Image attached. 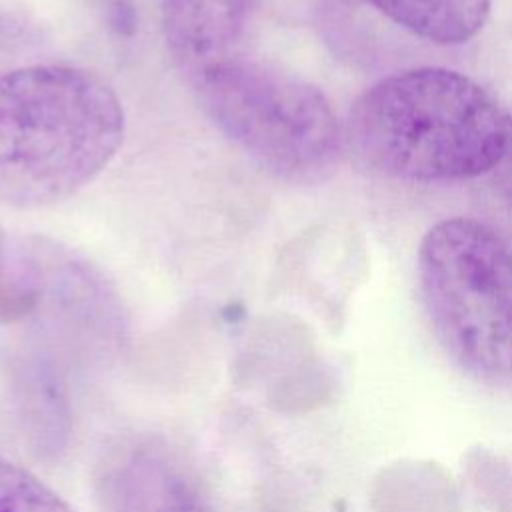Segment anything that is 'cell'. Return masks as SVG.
I'll return each mask as SVG.
<instances>
[{
    "label": "cell",
    "mask_w": 512,
    "mask_h": 512,
    "mask_svg": "<svg viewBox=\"0 0 512 512\" xmlns=\"http://www.w3.org/2000/svg\"><path fill=\"white\" fill-rule=\"evenodd\" d=\"M344 142L382 176L456 182L502 164L512 148V118L470 76L420 66L366 88L348 112Z\"/></svg>",
    "instance_id": "cell-1"
},
{
    "label": "cell",
    "mask_w": 512,
    "mask_h": 512,
    "mask_svg": "<svg viewBox=\"0 0 512 512\" xmlns=\"http://www.w3.org/2000/svg\"><path fill=\"white\" fill-rule=\"evenodd\" d=\"M124 110L96 72L34 64L0 74V204L38 208L88 186L124 140Z\"/></svg>",
    "instance_id": "cell-2"
},
{
    "label": "cell",
    "mask_w": 512,
    "mask_h": 512,
    "mask_svg": "<svg viewBox=\"0 0 512 512\" xmlns=\"http://www.w3.org/2000/svg\"><path fill=\"white\" fill-rule=\"evenodd\" d=\"M190 80L216 128L278 178L314 182L336 166L344 132L310 82L242 56Z\"/></svg>",
    "instance_id": "cell-3"
},
{
    "label": "cell",
    "mask_w": 512,
    "mask_h": 512,
    "mask_svg": "<svg viewBox=\"0 0 512 512\" xmlns=\"http://www.w3.org/2000/svg\"><path fill=\"white\" fill-rule=\"evenodd\" d=\"M420 292L448 354L482 378L512 374V250L484 222L452 216L418 246Z\"/></svg>",
    "instance_id": "cell-4"
},
{
    "label": "cell",
    "mask_w": 512,
    "mask_h": 512,
    "mask_svg": "<svg viewBox=\"0 0 512 512\" xmlns=\"http://www.w3.org/2000/svg\"><path fill=\"white\" fill-rule=\"evenodd\" d=\"M98 482L102 512H212L198 480L164 444L126 446Z\"/></svg>",
    "instance_id": "cell-5"
},
{
    "label": "cell",
    "mask_w": 512,
    "mask_h": 512,
    "mask_svg": "<svg viewBox=\"0 0 512 512\" xmlns=\"http://www.w3.org/2000/svg\"><path fill=\"white\" fill-rule=\"evenodd\" d=\"M252 0H162V28L176 64L190 76L240 56Z\"/></svg>",
    "instance_id": "cell-6"
},
{
    "label": "cell",
    "mask_w": 512,
    "mask_h": 512,
    "mask_svg": "<svg viewBox=\"0 0 512 512\" xmlns=\"http://www.w3.org/2000/svg\"><path fill=\"white\" fill-rule=\"evenodd\" d=\"M410 34L440 46L474 38L486 24L492 0H368Z\"/></svg>",
    "instance_id": "cell-7"
},
{
    "label": "cell",
    "mask_w": 512,
    "mask_h": 512,
    "mask_svg": "<svg viewBox=\"0 0 512 512\" xmlns=\"http://www.w3.org/2000/svg\"><path fill=\"white\" fill-rule=\"evenodd\" d=\"M0 512H76L22 464L0 454Z\"/></svg>",
    "instance_id": "cell-8"
},
{
    "label": "cell",
    "mask_w": 512,
    "mask_h": 512,
    "mask_svg": "<svg viewBox=\"0 0 512 512\" xmlns=\"http://www.w3.org/2000/svg\"><path fill=\"white\" fill-rule=\"evenodd\" d=\"M6 248V230L0 226V322H12L26 316L36 302L34 288L10 268Z\"/></svg>",
    "instance_id": "cell-9"
},
{
    "label": "cell",
    "mask_w": 512,
    "mask_h": 512,
    "mask_svg": "<svg viewBox=\"0 0 512 512\" xmlns=\"http://www.w3.org/2000/svg\"><path fill=\"white\" fill-rule=\"evenodd\" d=\"M500 168H502V172H500L502 192H504V196H506V200H508V204H510V208H512V148L508 150V154H506V158L502 160Z\"/></svg>",
    "instance_id": "cell-10"
}]
</instances>
